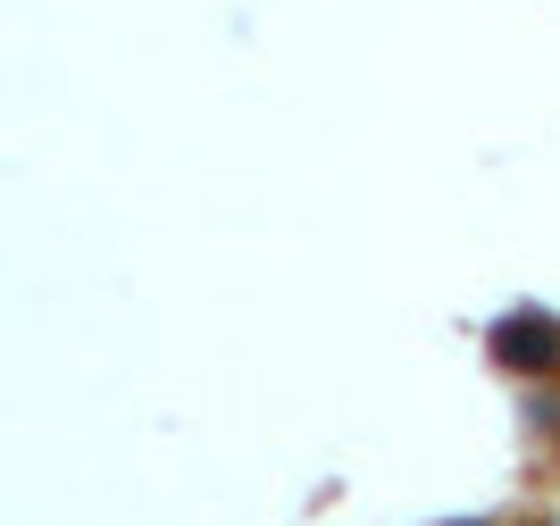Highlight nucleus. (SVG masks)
<instances>
[{"mask_svg":"<svg viewBox=\"0 0 560 526\" xmlns=\"http://www.w3.org/2000/svg\"><path fill=\"white\" fill-rule=\"evenodd\" d=\"M502 360H511V367L560 360V326H552V318H511V326H502Z\"/></svg>","mask_w":560,"mask_h":526,"instance_id":"nucleus-1","label":"nucleus"}]
</instances>
